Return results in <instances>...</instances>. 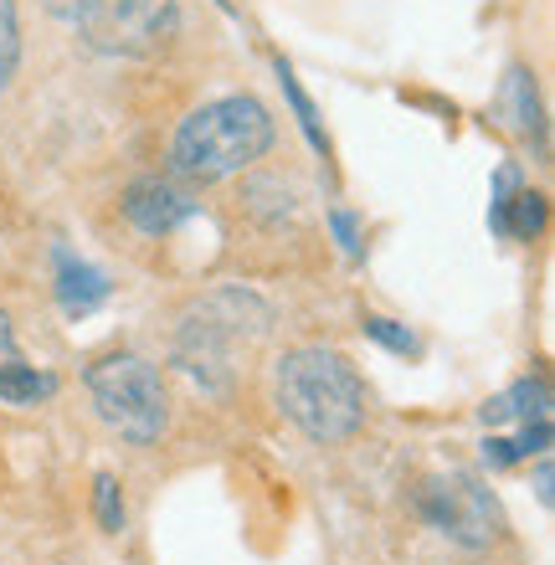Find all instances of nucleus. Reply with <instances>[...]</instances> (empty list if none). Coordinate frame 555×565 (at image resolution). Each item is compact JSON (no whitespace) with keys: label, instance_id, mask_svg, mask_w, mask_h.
Segmentation results:
<instances>
[{"label":"nucleus","instance_id":"obj_1","mask_svg":"<svg viewBox=\"0 0 555 565\" xmlns=\"http://www.w3.org/2000/svg\"><path fill=\"white\" fill-rule=\"evenodd\" d=\"M278 412L319 447L350 443L365 422V381L340 350L324 344H299L278 360L273 375Z\"/></svg>","mask_w":555,"mask_h":565},{"label":"nucleus","instance_id":"obj_2","mask_svg":"<svg viewBox=\"0 0 555 565\" xmlns=\"http://www.w3.org/2000/svg\"><path fill=\"white\" fill-rule=\"evenodd\" d=\"M273 329V303L242 282H226V288H211L181 313V329H175V365L191 375L206 396H226L232 386V355L237 344H253Z\"/></svg>","mask_w":555,"mask_h":565},{"label":"nucleus","instance_id":"obj_3","mask_svg":"<svg viewBox=\"0 0 555 565\" xmlns=\"http://www.w3.org/2000/svg\"><path fill=\"white\" fill-rule=\"evenodd\" d=\"M273 149V114L253 93H232L216 104H201L191 119H181L170 160L195 185H216L226 175H242Z\"/></svg>","mask_w":555,"mask_h":565},{"label":"nucleus","instance_id":"obj_4","mask_svg":"<svg viewBox=\"0 0 555 565\" xmlns=\"http://www.w3.org/2000/svg\"><path fill=\"white\" fill-rule=\"evenodd\" d=\"M88 396L98 406V417L119 431L124 443L150 447L166 437L170 427V396L166 381L154 371L150 360L139 355H104L88 365Z\"/></svg>","mask_w":555,"mask_h":565},{"label":"nucleus","instance_id":"obj_5","mask_svg":"<svg viewBox=\"0 0 555 565\" xmlns=\"http://www.w3.org/2000/svg\"><path fill=\"white\" fill-rule=\"evenodd\" d=\"M77 31L104 57H160L181 36V0H93Z\"/></svg>","mask_w":555,"mask_h":565},{"label":"nucleus","instance_id":"obj_6","mask_svg":"<svg viewBox=\"0 0 555 565\" xmlns=\"http://www.w3.org/2000/svg\"><path fill=\"white\" fill-rule=\"evenodd\" d=\"M417 514L433 524L437 535H448L463 551H489L504 535V514L489 483L473 473H442L427 478L417 489Z\"/></svg>","mask_w":555,"mask_h":565},{"label":"nucleus","instance_id":"obj_7","mask_svg":"<svg viewBox=\"0 0 555 565\" xmlns=\"http://www.w3.org/2000/svg\"><path fill=\"white\" fill-rule=\"evenodd\" d=\"M119 206H124V216H129V226H139L145 237H170L175 226H185L195 211H201V201H195L191 191H181L175 180L145 175L124 191Z\"/></svg>","mask_w":555,"mask_h":565},{"label":"nucleus","instance_id":"obj_8","mask_svg":"<svg viewBox=\"0 0 555 565\" xmlns=\"http://www.w3.org/2000/svg\"><path fill=\"white\" fill-rule=\"evenodd\" d=\"M108 294H114V282L93 268V263H83L73 253H57V303L67 319H88L93 309L108 303Z\"/></svg>","mask_w":555,"mask_h":565},{"label":"nucleus","instance_id":"obj_9","mask_svg":"<svg viewBox=\"0 0 555 565\" xmlns=\"http://www.w3.org/2000/svg\"><path fill=\"white\" fill-rule=\"evenodd\" d=\"M551 417V381L545 375H525V381H514L510 391H499L489 402L479 406V422L483 427H504V422H545Z\"/></svg>","mask_w":555,"mask_h":565},{"label":"nucleus","instance_id":"obj_10","mask_svg":"<svg viewBox=\"0 0 555 565\" xmlns=\"http://www.w3.org/2000/svg\"><path fill=\"white\" fill-rule=\"evenodd\" d=\"M504 114L525 139H535V149H545V119H541V98H535V77L525 67H510L504 77Z\"/></svg>","mask_w":555,"mask_h":565},{"label":"nucleus","instance_id":"obj_11","mask_svg":"<svg viewBox=\"0 0 555 565\" xmlns=\"http://www.w3.org/2000/svg\"><path fill=\"white\" fill-rule=\"evenodd\" d=\"M57 396V375L36 371V365H11V371H0V402L6 406H36V402H52Z\"/></svg>","mask_w":555,"mask_h":565},{"label":"nucleus","instance_id":"obj_12","mask_svg":"<svg viewBox=\"0 0 555 565\" xmlns=\"http://www.w3.org/2000/svg\"><path fill=\"white\" fill-rule=\"evenodd\" d=\"M545 216H551V206H545L541 191H530V185H520L510 201V216H504V237L514 242H535L545 232Z\"/></svg>","mask_w":555,"mask_h":565},{"label":"nucleus","instance_id":"obj_13","mask_svg":"<svg viewBox=\"0 0 555 565\" xmlns=\"http://www.w3.org/2000/svg\"><path fill=\"white\" fill-rule=\"evenodd\" d=\"M278 83H284V98H288V108H293V119H299L303 139H309L314 149H324V129H319V114H314V104H309V93L299 88V77H293V67H288V62H278Z\"/></svg>","mask_w":555,"mask_h":565},{"label":"nucleus","instance_id":"obj_14","mask_svg":"<svg viewBox=\"0 0 555 565\" xmlns=\"http://www.w3.org/2000/svg\"><path fill=\"white\" fill-rule=\"evenodd\" d=\"M15 67H21V15L15 0H0V93L11 88Z\"/></svg>","mask_w":555,"mask_h":565},{"label":"nucleus","instance_id":"obj_15","mask_svg":"<svg viewBox=\"0 0 555 565\" xmlns=\"http://www.w3.org/2000/svg\"><path fill=\"white\" fill-rule=\"evenodd\" d=\"M93 514H98V524H104L108 535H119L124 530V493H119V478L114 473L93 478Z\"/></svg>","mask_w":555,"mask_h":565},{"label":"nucleus","instance_id":"obj_16","mask_svg":"<svg viewBox=\"0 0 555 565\" xmlns=\"http://www.w3.org/2000/svg\"><path fill=\"white\" fill-rule=\"evenodd\" d=\"M365 340H375L381 350H391V355H417L421 350L412 329L396 324V319H381V313H365Z\"/></svg>","mask_w":555,"mask_h":565},{"label":"nucleus","instance_id":"obj_17","mask_svg":"<svg viewBox=\"0 0 555 565\" xmlns=\"http://www.w3.org/2000/svg\"><path fill=\"white\" fill-rule=\"evenodd\" d=\"M525 180H520V170L514 164H499V175H494V201H489V226H494L499 237H504V216H510V201L514 191H520Z\"/></svg>","mask_w":555,"mask_h":565},{"label":"nucleus","instance_id":"obj_18","mask_svg":"<svg viewBox=\"0 0 555 565\" xmlns=\"http://www.w3.org/2000/svg\"><path fill=\"white\" fill-rule=\"evenodd\" d=\"M514 462H525V458H545L551 452V417L545 422H525L520 427V437H514Z\"/></svg>","mask_w":555,"mask_h":565},{"label":"nucleus","instance_id":"obj_19","mask_svg":"<svg viewBox=\"0 0 555 565\" xmlns=\"http://www.w3.org/2000/svg\"><path fill=\"white\" fill-rule=\"evenodd\" d=\"M330 226H334V242H340V253H345V257H361V226H355V216L334 206V211H330Z\"/></svg>","mask_w":555,"mask_h":565},{"label":"nucleus","instance_id":"obj_20","mask_svg":"<svg viewBox=\"0 0 555 565\" xmlns=\"http://www.w3.org/2000/svg\"><path fill=\"white\" fill-rule=\"evenodd\" d=\"M483 468H489V473H499V468H514L510 437H489V443H483Z\"/></svg>","mask_w":555,"mask_h":565},{"label":"nucleus","instance_id":"obj_21","mask_svg":"<svg viewBox=\"0 0 555 565\" xmlns=\"http://www.w3.org/2000/svg\"><path fill=\"white\" fill-rule=\"evenodd\" d=\"M11 365H21V344L11 334V319L0 313V371H11Z\"/></svg>","mask_w":555,"mask_h":565},{"label":"nucleus","instance_id":"obj_22","mask_svg":"<svg viewBox=\"0 0 555 565\" xmlns=\"http://www.w3.org/2000/svg\"><path fill=\"white\" fill-rule=\"evenodd\" d=\"M535 499H541L545 509L555 504V473H551V452H545V458L535 462Z\"/></svg>","mask_w":555,"mask_h":565},{"label":"nucleus","instance_id":"obj_23","mask_svg":"<svg viewBox=\"0 0 555 565\" xmlns=\"http://www.w3.org/2000/svg\"><path fill=\"white\" fill-rule=\"evenodd\" d=\"M88 6L93 0H46V11L57 15V21H67V26H77V21L88 15Z\"/></svg>","mask_w":555,"mask_h":565}]
</instances>
